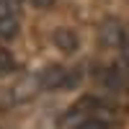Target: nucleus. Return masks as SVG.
<instances>
[{
	"label": "nucleus",
	"instance_id": "nucleus-1",
	"mask_svg": "<svg viewBox=\"0 0 129 129\" xmlns=\"http://www.w3.org/2000/svg\"><path fill=\"white\" fill-rule=\"evenodd\" d=\"M78 121H95V124H103L109 129V126L119 124V111H116L109 101L98 98V95H85V98L75 101L59 119L62 126H72Z\"/></svg>",
	"mask_w": 129,
	"mask_h": 129
},
{
	"label": "nucleus",
	"instance_id": "nucleus-2",
	"mask_svg": "<svg viewBox=\"0 0 129 129\" xmlns=\"http://www.w3.org/2000/svg\"><path fill=\"white\" fill-rule=\"evenodd\" d=\"M80 80V75L75 70H67L62 67V64H52V67H47L44 72L36 75V85L44 90H59V88H72L75 83Z\"/></svg>",
	"mask_w": 129,
	"mask_h": 129
},
{
	"label": "nucleus",
	"instance_id": "nucleus-3",
	"mask_svg": "<svg viewBox=\"0 0 129 129\" xmlns=\"http://www.w3.org/2000/svg\"><path fill=\"white\" fill-rule=\"evenodd\" d=\"M98 39L103 47L121 52L124 47H129V26L121 23L119 18H106L98 28Z\"/></svg>",
	"mask_w": 129,
	"mask_h": 129
},
{
	"label": "nucleus",
	"instance_id": "nucleus-4",
	"mask_svg": "<svg viewBox=\"0 0 129 129\" xmlns=\"http://www.w3.org/2000/svg\"><path fill=\"white\" fill-rule=\"evenodd\" d=\"M21 31L18 21V0H0V39L13 41Z\"/></svg>",
	"mask_w": 129,
	"mask_h": 129
},
{
	"label": "nucleus",
	"instance_id": "nucleus-5",
	"mask_svg": "<svg viewBox=\"0 0 129 129\" xmlns=\"http://www.w3.org/2000/svg\"><path fill=\"white\" fill-rule=\"evenodd\" d=\"M54 44H57L59 49H64V52H72L75 47H78V39H75V34H72V31L59 28L57 34H54Z\"/></svg>",
	"mask_w": 129,
	"mask_h": 129
},
{
	"label": "nucleus",
	"instance_id": "nucleus-6",
	"mask_svg": "<svg viewBox=\"0 0 129 129\" xmlns=\"http://www.w3.org/2000/svg\"><path fill=\"white\" fill-rule=\"evenodd\" d=\"M13 70H16L13 57H10L5 49H0V75H8V72H13Z\"/></svg>",
	"mask_w": 129,
	"mask_h": 129
},
{
	"label": "nucleus",
	"instance_id": "nucleus-7",
	"mask_svg": "<svg viewBox=\"0 0 129 129\" xmlns=\"http://www.w3.org/2000/svg\"><path fill=\"white\" fill-rule=\"evenodd\" d=\"M64 129H106L103 124H95V121H78L72 126H64Z\"/></svg>",
	"mask_w": 129,
	"mask_h": 129
},
{
	"label": "nucleus",
	"instance_id": "nucleus-8",
	"mask_svg": "<svg viewBox=\"0 0 129 129\" xmlns=\"http://www.w3.org/2000/svg\"><path fill=\"white\" fill-rule=\"evenodd\" d=\"M52 3L54 0H31V5H36V8H52Z\"/></svg>",
	"mask_w": 129,
	"mask_h": 129
}]
</instances>
